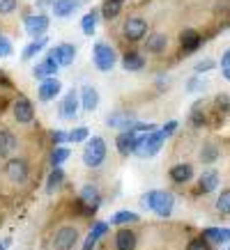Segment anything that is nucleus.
I'll list each match as a JSON object with an SVG mask.
<instances>
[{"label": "nucleus", "mask_w": 230, "mask_h": 250, "mask_svg": "<svg viewBox=\"0 0 230 250\" xmlns=\"http://www.w3.org/2000/svg\"><path fill=\"white\" fill-rule=\"evenodd\" d=\"M143 205L147 207V209H152L154 213H159V216H170L173 213V207H175V197H173V193H168V190H150L147 195H143V200H140Z\"/></svg>", "instance_id": "1"}, {"label": "nucleus", "mask_w": 230, "mask_h": 250, "mask_svg": "<svg viewBox=\"0 0 230 250\" xmlns=\"http://www.w3.org/2000/svg\"><path fill=\"white\" fill-rule=\"evenodd\" d=\"M163 143H166L163 131H152V133H145V136H138V145L134 154H138L140 159H150V156L159 152Z\"/></svg>", "instance_id": "2"}, {"label": "nucleus", "mask_w": 230, "mask_h": 250, "mask_svg": "<svg viewBox=\"0 0 230 250\" xmlns=\"http://www.w3.org/2000/svg\"><path fill=\"white\" fill-rule=\"evenodd\" d=\"M104 159H106V143L99 136L90 138L83 149V163L88 167H99L104 163Z\"/></svg>", "instance_id": "3"}, {"label": "nucleus", "mask_w": 230, "mask_h": 250, "mask_svg": "<svg viewBox=\"0 0 230 250\" xmlns=\"http://www.w3.org/2000/svg\"><path fill=\"white\" fill-rule=\"evenodd\" d=\"M92 60H94V67L99 71H111L115 67V51L106 42H97L94 51H92Z\"/></svg>", "instance_id": "4"}, {"label": "nucleus", "mask_w": 230, "mask_h": 250, "mask_svg": "<svg viewBox=\"0 0 230 250\" xmlns=\"http://www.w3.org/2000/svg\"><path fill=\"white\" fill-rule=\"evenodd\" d=\"M78 243V229L74 225H62L53 234V250H74Z\"/></svg>", "instance_id": "5"}, {"label": "nucleus", "mask_w": 230, "mask_h": 250, "mask_svg": "<svg viewBox=\"0 0 230 250\" xmlns=\"http://www.w3.org/2000/svg\"><path fill=\"white\" fill-rule=\"evenodd\" d=\"M28 163L23 159H9L7 166H5V174H7L9 182L14 184H25V179H28Z\"/></svg>", "instance_id": "6"}, {"label": "nucleus", "mask_w": 230, "mask_h": 250, "mask_svg": "<svg viewBox=\"0 0 230 250\" xmlns=\"http://www.w3.org/2000/svg\"><path fill=\"white\" fill-rule=\"evenodd\" d=\"M23 25H25V32H28L32 39H39V37H44V32L48 30V16H46V14L25 16Z\"/></svg>", "instance_id": "7"}, {"label": "nucleus", "mask_w": 230, "mask_h": 250, "mask_svg": "<svg viewBox=\"0 0 230 250\" xmlns=\"http://www.w3.org/2000/svg\"><path fill=\"white\" fill-rule=\"evenodd\" d=\"M48 58L58 64V67H69L71 62H74V58H76V46L74 44H60L55 46L53 51L48 53Z\"/></svg>", "instance_id": "8"}, {"label": "nucleus", "mask_w": 230, "mask_h": 250, "mask_svg": "<svg viewBox=\"0 0 230 250\" xmlns=\"http://www.w3.org/2000/svg\"><path fill=\"white\" fill-rule=\"evenodd\" d=\"M147 32V23L143 19H138V16H131L129 21L124 23V37L129 39V42H138V39H143Z\"/></svg>", "instance_id": "9"}, {"label": "nucleus", "mask_w": 230, "mask_h": 250, "mask_svg": "<svg viewBox=\"0 0 230 250\" xmlns=\"http://www.w3.org/2000/svg\"><path fill=\"white\" fill-rule=\"evenodd\" d=\"M76 113H78V94L76 90H69L60 104V117L62 120H74Z\"/></svg>", "instance_id": "10"}, {"label": "nucleus", "mask_w": 230, "mask_h": 250, "mask_svg": "<svg viewBox=\"0 0 230 250\" xmlns=\"http://www.w3.org/2000/svg\"><path fill=\"white\" fill-rule=\"evenodd\" d=\"M115 145H117V152L122 154V156H129V154L136 152L138 133H131V131H122V133L117 136V140H115Z\"/></svg>", "instance_id": "11"}, {"label": "nucleus", "mask_w": 230, "mask_h": 250, "mask_svg": "<svg viewBox=\"0 0 230 250\" xmlns=\"http://www.w3.org/2000/svg\"><path fill=\"white\" fill-rule=\"evenodd\" d=\"M14 117H16V122H21V124H28V122H32V117H35L32 104L25 97H19L14 101Z\"/></svg>", "instance_id": "12"}, {"label": "nucleus", "mask_w": 230, "mask_h": 250, "mask_svg": "<svg viewBox=\"0 0 230 250\" xmlns=\"http://www.w3.org/2000/svg\"><path fill=\"white\" fill-rule=\"evenodd\" d=\"M55 74H58V64H55L51 58H46V60L37 62V64H35V69H32V76L39 78V81H46V78H55Z\"/></svg>", "instance_id": "13"}, {"label": "nucleus", "mask_w": 230, "mask_h": 250, "mask_svg": "<svg viewBox=\"0 0 230 250\" xmlns=\"http://www.w3.org/2000/svg\"><path fill=\"white\" fill-rule=\"evenodd\" d=\"M60 90H62L60 81H55V78H46V81H42V85H39L37 94H39L42 101H51V99H55L58 94H60Z\"/></svg>", "instance_id": "14"}, {"label": "nucleus", "mask_w": 230, "mask_h": 250, "mask_svg": "<svg viewBox=\"0 0 230 250\" xmlns=\"http://www.w3.org/2000/svg\"><path fill=\"white\" fill-rule=\"evenodd\" d=\"M203 239L207 243H216V246H223V243L230 241V229H223V228H207L203 232Z\"/></svg>", "instance_id": "15"}, {"label": "nucleus", "mask_w": 230, "mask_h": 250, "mask_svg": "<svg viewBox=\"0 0 230 250\" xmlns=\"http://www.w3.org/2000/svg\"><path fill=\"white\" fill-rule=\"evenodd\" d=\"M134 117H129V115H124V113H113V115H108V120L106 124L111 126V129H120V131H131V126H134Z\"/></svg>", "instance_id": "16"}, {"label": "nucleus", "mask_w": 230, "mask_h": 250, "mask_svg": "<svg viewBox=\"0 0 230 250\" xmlns=\"http://www.w3.org/2000/svg\"><path fill=\"white\" fill-rule=\"evenodd\" d=\"M81 104H83V110H88V113H92L94 108L99 106V92L94 90L92 85H85L83 92H81Z\"/></svg>", "instance_id": "17"}, {"label": "nucleus", "mask_w": 230, "mask_h": 250, "mask_svg": "<svg viewBox=\"0 0 230 250\" xmlns=\"http://www.w3.org/2000/svg\"><path fill=\"white\" fill-rule=\"evenodd\" d=\"M166 46H168V37L166 35H161V32H154V35H150L145 42V48L150 51V53L159 55L166 51Z\"/></svg>", "instance_id": "18"}, {"label": "nucleus", "mask_w": 230, "mask_h": 250, "mask_svg": "<svg viewBox=\"0 0 230 250\" xmlns=\"http://www.w3.org/2000/svg\"><path fill=\"white\" fill-rule=\"evenodd\" d=\"M51 9L58 19H67L78 9V0H55V5Z\"/></svg>", "instance_id": "19"}, {"label": "nucleus", "mask_w": 230, "mask_h": 250, "mask_svg": "<svg viewBox=\"0 0 230 250\" xmlns=\"http://www.w3.org/2000/svg\"><path fill=\"white\" fill-rule=\"evenodd\" d=\"M115 248L117 250H134L136 248V234L131 229H120L115 234Z\"/></svg>", "instance_id": "20"}, {"label": "nucleus", "mask_w": 230, "mask_h": 250, "mask_svg": "<svg viewBox=\"0 0 230 250\" xmlns=\"http://www.w3.org/2000/svg\"><path fill=\"white\" fill-rule=\"evenodd\" d=\"M16 149V136L7 129H0V156L5 159Z\"/></svg>", "instance_id": "21"}, {"label": "nucleus", "mask_w": 230, "mask_h": 250, "mask_svg": "<svg viewBox=\"0 0 230 250\" xmlns=\"http://www.w3.org/2000/svg\"><path fill=\"white\" fill-rule=\"evenodd\" d=\"M193 177V167L189 166V163H180V166H173L170 167V179L175 184H184L189 182Z\"/></svg>", "instance_id": "22"}, {"label": "nucleus", "mask_w": 230, "mask_h": 250, "mask_svg": "<svg viewBox=\"0 0 230 250\" xmlns=\"http://www.w3.org/2000/svg\"><path fill=\"white\" fill-rule=\"evenodd\" d=\"M180 42H182V48L186 51V53H191V51H196L200 46V35L193 28H186V30L180 35Z\"/></svg>", "instance_id": "23"}, {"label": "nucleus", "mask_w": 230, "mask_h": 250, "mask_svg": "<svg viewBox=\"0 0 230 250\" xmlns=\"http://www.w3.org/2000/svg\"><path fill=\"white\" fill-rule=\"evenodd\" d=\"M219 172L216 170H207V172H203V177H200V190L203 193H214L216 188H219Z\"/></svg>", "instance_id": "24"}, {"label": "nucleus", "mask_w": 230, "mask_h": 250, "mask_svg": "<svg viewBox=\"0 0 230 250\" xmlns=\"http://www.w3.org/2000/svg\"><path fill=\"white\" fill-rule=\"evenodd\" d=\"M81 200H83L90 209H97V207H99V202H101L99 190L94 188V186H83V188H81Z\"/></svg>", "instance_id": "25"}, {"label": "nucleus", "mask_w": 230, "mask_h": 250, "mask_svg": "<svg viewBox=\"0 0 230 250\" xmlns=\"http://www.w3.org/2000/svg\"><path fill=\"white\" fill-rule=\"evenodd\" d=\"M62 182H65V170L53 167V172L48 174V179H46V193H55L62 186Z\"/></svg>", "instance_id": "26"}, {"label": "nucleus", "mask_w": 230, "mask_h": 250, "mask_svg": "<svg viewBox=\"0 0 230 250\" xmlns=\"http://www.w3.org/2000/svg\"><path fill=\"white\" fill-rule=\"evenodd\" d=\"M138 213L134 211H117L111 216V225H129V223H138Z\"/></svg>", "instance_id": "27"}, {"label": "nucleus", "mask_w": 230, "mask_h": 250, "mask_svg": "<svg viewBox=\"0 0 230 250\" xmlns=\"http://www.w3.org/2000/svg\"><path fill=\"white\" fill-rule=\"evenodd\" d=\"M97 9H92V12H88V14L81 19V30H83V35H92V32L97 30Z\"/></svg>", "instance_id": "28"}, {"label": "nucleus", "mask_w": 230, "mask_h": 250, "mask_svg": "<svg viewBox=\"0 0 230 250\" xmlns=\"http://www.w3.org/2000/svg\"><path fill=\"white\" fill-rule=\"evenodd\" d=\"M122 67H124V71H138V69H143V55L127 53L122 58Z\"/></svg>", "instance_id": "29"}, {"label": "nucleus", "mask_w": 230, "mask_h": 250, "mask_svg": "<svg viewBox=\"0 0 230 250\" xmlns=\"http://www.w3.org/2000/svg\"><path fill=\"white\" fill-rule=\"evenodd\" d=\"M120 9H122V0H106L104 7H101V14L111 21V19H115V16L120 14Z\"/></svg>", "instance_id": "30"}, {"label": "nucleus", "mask_w": 230, "mask_h": 250, "mask_svg": "<svg viewBox=\"0 0 230 250\" xmlns=\"http://www.w3.org/2000/svg\"><path fill=\"white\" fill-rule=\"evenodd\" d=\"M48 44V39L46 37H39V39H32V44L23 51V60H30L32 55H37L39 51H44V46Z\"/></svg>", "instance_id": "31"}, {"label": "nucleus", "mask_w": 230, "mask_h": 250, "mask_svg": "<svg viewBox=\"0 0 230 250\" xmlns=\"http://www.w3.org/2000/svg\"><path fill=\"white\" fill-rule=\"evenodd\" d=\"M106 232H108V223H101V220H97V223L92 225L90 234H88V241H90L92 246H94V243L99 241V239H101L104 234H106Z\"/></svg>", "instance_id": "32"}, {"label": "nucleus", "mask_w": 230, "mask_h": 250, "mask_svg": "<svg viewBox=\"0 0 230 250\" xmlns=\"http://www.w3.org/2000/svg\"><path fill=\"white\" fill-rule=\"evenodd\" d=\"M216 211L223 213V216H228L230 213V188L221 190V195H219V200H216Z\"/></svg>", "instance_id": "33"}, {"label": "nucleus", "mask_w": 230, "mask_h": 250, "mask_svg": "<svg viewBox=\"0 0 230 250\" xmlns=\"http://www.w3.org/2000/svg\"><path fill=\"white\" fill-rule=\"evenodd\" d=\"M69 154L71 152H69L67 147H55L53 154H51V163H53V167H60L62 163L69 159Z\"/></svg>", "instance_id": "34"}, {"label": "nucleus", "mask_w": 230, "mask_h": 250, "mask_svg": "<svg viewBox=\"0 0 230 250\" xmlns=\"http://www.w3.org/2000/svg\"><path fill=\"white\" fill-rule=\"evenodd\" d=\"M216 156H219V147L216 145H205L203 152H200V161L203 163H212V161H216Z\"/></svg>", "instance_id": "35"}, {"label": "nucleus", "mask_w": 230, "mask_h": 250, "mask_svg": "<svg viewBox=\"0 0 230 250\" xmlns=\"http://www.w3.org/2000/svg\"><path fill=\"white\" fill-rule=\"evenodd\" d=\"M88 136H90V131L85 126H78V129L69 131V143H83V140H88Z\"/></svg>", "instance_id": "36"}, {"label": "nucleus", "mask_w": 230, "mask_h": 250, "mask_svg": "<svg viewBox=\"0 0 230 250\" xmlns=\"http://www.w3.org/2000/svg\"><path fill=\"white\" fill-rule=\"evenodd\" d=\"M186 250H212V246H209V243L200 236V239H193V241L186 246Z\"/></svg>", "instance_id": "37"}, {"label": "nucleus", "mask_w": 230, "mask_h": 250, "mask_svg": "<svg viewBox=\"0 0 230 250\" xmlns=\"http://www.w3.org/2000/svg\"><path fill=\"white\" fill-rule=\"evenodd\" d=\"M16 9V0H0V14H12Z\"/></svg>", "instance_id": "38"}, {"label": "nucleus", "mask_w": 230, "mask_h": 250, "mask_svg": "<svg viewBox=\"0 0 230 250\" xmlns=\"http://www.w3.org/2000/svg\"><path fill=\"white\" fill-rule=\"evenodd\" d=\"M7 55H12V44L7 37H0V58H7Z\"/></svg>", "instance_id": "39"}, {"label": "nucleus", "mask_w": 230, "mask_h": 250, "mask_svg": "<svg viewBox=\"0 0 230 250\" xmlns=\"http://www.w3.org/2000/svg\"><path fill=\"white\" fill-rule=\"evenodd\" d=\"M214 67H216V62L207 58V60H203V62H198V64H196V71H198V74H203V71H209V69H214Z\"/></svg>", "instance_id": "40"}, {"label": "nucleus", "mask_w": 230, "mask_h": 250, "mask_svg": "<svg viewBox=\"0 0 230 250\" xmlns=\"http://www.w3.org/2000/svg\"><path fill=\"white\" fill-rule=\"evenodd\" d=\"M175 129H177V122H168V124H166V126H163V136L168 138V136H173V133H175Z\"/></svg>", "instance_id": "41"}, {"label": "nucleus", "mask_w": 230, "mask_h": 250, "mask_svg": "<svg viewBox=\"0 0 230 250\" xmlns=\"http://www.w3.org/2000/svg\"><path fill=\"white\" fill-rule=\"evenodd\" d=\"M53 140L55 143H65V140H69V133H65V131H53Z\"/></svg>", "instance_id": "42"}, {"label": "nucleus", "mask_w": 230, "mask_h": 250, "mask_svg": "<svg viewBox=\"0 0 230 250\" xmlns=\"http://www.w3.org/2000/svg\"><path fill=\"white\" fill-rule=\"evenodd\" d=\"M228 67H230V48L221 55V69H228Z\"/></svg>", "instance_id": "43"}, {"label": "nucleus", "mask_w": 230, "mask_h": 250, "mask_svg": "<svg viewBox=\"0 0 230 250\" xmlns=\"http://www.w3.org/2000/svg\"><path fill=\"white\" fill-rule=\"evenodd\" d=\"M55 0H37V7H53Z\"/></svg>", "instance_id": "44"}, {"label": "nucleus", "mask_w": 230, "mask_h": 250, "mask_svg": "<svg viewBox=\"0 0 230 250\" xmlns=\"http://www.w3.org/2000/svg\"><path fill=\"white\" fill-rule=\"evenodd\" d=\"M223 78H226V81H230V67L223 69Z\"/></svg>", "instance_id": "45"}, {"label": "nucleus", "mask_w": 230, "mask_h": 250, "mask_svg": "<svg viewBox=\"0 0 230 250\" xmlns=\"http://www.w3.org/2000/svg\"><path fill=\"white\" fill-rule=\"evenodd\" d=\"M0 250H5V243H2V241H0Z\"/></svg>", "instance_id": "46"}]
</instances>
